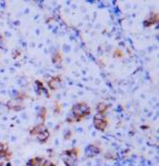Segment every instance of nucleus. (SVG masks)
Here are the masks:
<instances>
[{"mask_svg": "<svg viewBox=\"0 0 159 166\" xmlns=\"http://www.w3.org/2000/svg\"><path fill=\"white\" fill-rule=\"evenodd\" d=\"M72 113H73V117H74L75 121H80L82 118H84L85 116H87L90 113V108L85 103H78L73 106Z\"/></svg>", "mask_w": 159, "mask_h": 166, "instance_id": "nucleus-1", "label": "nucleus"}, {"mask_svg": "<svg viewBox=\"0 0 159 166\" xmlns=\"http://www.w3.org/2000/svg\"><path fill=\"white\" fill-rule=\"evenodd\" d=\"M107 120L105 119V116L103 114H97L93 118V125L97 129H99L101 131H104L106 127H107Z\"/></svg>", "mask_w": 159, "mask_h": 166, "instance_id": "nucleus-2", "label": "nucleus"}, {"mask_svg": "<svg viewBox=\"0 0 159 166\" xmlns=\"http://www.w3.org/2000/svg\"><path fill=\"white\" fill-rule=\"evenodd\" d=\"M85 154H86L87 157H93V156L97 155V154H100V149L93 145L88 146L86 150H85Z\"/></svg>", "mask_w": 159, "mask_h": 166, "instance_id": "nucleus-3", "label": "nucleus"}, {"mask_svg": "<svg viewBox=\"0 0 159 166\" xmlns=\"http://www.w3.org/2000/svg\"><path fill=\"white\" fill-rule=\"evenodd\" d=\"M45 130H47V129L45 128V126H44L43 124H40V125H37V126H35V127L31 130L30 133H31L32 135H36V136H37L38 134L42 133L43 131H45Z\"/></svg>", "mask_w": 159, "mask_h": 166, "instance_id": "nucleus-4", "label": "nucleus"}, {"mask_svg": "<svg viewBox=\"0 0 159 166\" xmlns=\"http://www.w3.org/2000/svg\"><path fill=\"white\" fill-rule=\"evenodd\" d=\"M60 78L59 77H55V78H52L48 84H49V87L51 89H56V88H59V85H60Z\"/></svg>", "mask_w": 159, "mask_h": 166, "instance_id": "nucleus-5", "label": "nucleus"}, {"mask_svg": "<svg viewBox=\"0 0 159 166\" xmlns=\"http://www.w3.org/2000/svg\"><path fill=\"white\" fill-rule=\"evenodd\" d=\"M48 137H49V133H48L47 130H45V131H43L42 133H40V134L37 135V139H38L39 141H41L42 144H44V143H45V141L47 140Z\"/></svg>", "mask_w": 159, "mask_h": 166, "instance_id": "nucleus-6", "label": "nucleus"}, {"mask_svg": "<svg viewBox=\"0 0 159 166\" xmlns=\"http://www.w3.org/2000/svg\"><path fill=\"white\" fill-rule=\"evenodd\" d=\"M107 108H108V107L106 106L105 104H103V103L100 104V105H97V111H99L100 114H103V115H104V113L107 111Z\"/></svg>", "mask_w": 159, "mask_h": 166, "instance_id": "nucleus-7", "label": "nucleus"}]
</instances>
